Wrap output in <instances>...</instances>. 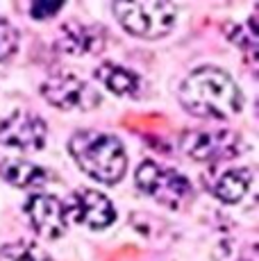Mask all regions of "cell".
Returning <instances> with one entry per match:
<instances>
[{
    "label": "cell",
    "mask_w": 259,
    "mask_h": 261,
    "mask_svg": "<svg viewBox=\"0 0 259 261\" xmlns=\"http://www.w3.org/2000/svg\"><path fill=\"white\" fill-rule=\"evenodd\" d=\"M180 105L189 114L209 120H227L243 109V93L225 71L200 66L180 84Z\"/></svg>",
    "instance_id": "obj_1"
},
{
    "label": "cell",
    "mask_w": 259,
    "mask_h": 261,
    "mask_svg": "<svg viewBox=\"0 0 259 261\" xmlns=\"http://www.w3.org/2000/svg\"><path fill=\"white\" fill-rule=\"evenodd\" d=\"M73 162L91 179L107 187L118 184L127 173V154L121 139L98 129H80L68 139Z\"/></svg>",
    "instance_id": "obj_2"
},
{
    "label": "cell",
    "mask_w": 259,
    "mask_h": 261,
    "mask_svg": "<svg viewBox=\"0 0 259 261\" xmlns=\"http://www.w3.org/2000/svg\"><path fill=\"white\" fill-rule=\"evenodd\" d=\"M112 12L127 34L146 41H157L173 32L177 9L171 3L143 0V3H114Z\"/></svg>",
    "instance_id": "obj_3"
},
{
    "label": "cell",
    "mask_w": 259,
    "mask_h": 261,
    "mask_svg": "<svg viewBox=\"0 0 259 261\" xmlns=\"http://www.w3.org/2000/svg\"><path fill=\"white\" fill-rule=\"evenodd\" d=\"M134 182L146 195H150L155 202L168 209H182L184 204H189L193 195L191 182L180 170L164 166V164L152 162V159L139 164L134 170Z\"/></svg>",
    "instance_id": "obj_4"
},
{
    "label": "cell",
    "mask_w": 259,
    "mask_h": 261,
    "mask_svg": "<svg viewBox=\"0 0 259 261\" xmlns=\"http://www.w3.org/2000/svg\"><path fill=\"white\" fill-rule=\"evenodd\" d=\"M180 145L184 154L196 162L218 164L237 157L241 152L243 139L239 132L227 127L216 129H189L180 137Z\"/></svg>",
    "instance_id": "obj_5"
},
{
    "label": "cell",
    "mask_w": 259,
    "mask_h": 261,
    "mask_svg": "<svg viewBox=\"0 0 259 261\" xmlns=\"http://www.w3.org/2000/svg\"><path fill=\"white\" fill-rule=\"evenodd\" d=\"M41 95L57 109L71 112V109H80V112H89L100 105V93L96 87L84 82L82 77L73 75L71 71H57L48 75L39 87Z\"/></svg>",
    "instance_id": "obj_6"
},
{
    "label": "cell",
    "mask_w": 259,
    "mask_h": 261,
    "mask_svg": "<svg viewBox=\"0 0 259 261\" xmlns=\"http://www.w3.org/2000/svg\"><path fill=\"white\" fill-rule=\"evenodd\" d=\"M46 120L30 109H14L0 118V143L21 152H39L46 148Z\"/></svg>",
    "instance_id": "obj_7"
},
{
    "label": "cell",
    "mask_w": 259,
    "mask_h": 261,
    "mask_svg": "<svg viewBox=\"0 0 259 261\" xmlns=\"http://www.w3.org/2000/svg\"><path fill=\"white\" fill-rule=\"evenodd\" d=\"M66 218L87 229H107L116 220V209L107 195L96 189H77L64 204Z\"/></svg>",
    "instance_id": "obj_8"
},
{
    "label": "cell",
    "mask_w": 259,
    "mask_h": 261,
    "mask_svg": "<svg viewBox=\"0 0 259 261\" xmlns=\"http://www.w3.org/2000/svg\"><path fill=\"white\" fill-rule=\"evenodd\" d=\"M30 227L34 229V234L46 241L62 239L66 234V209L64 202H59L55 195L50 193H34L28 198V202L23 204Z\"/></svg>",
    "instance_id": "obj_9"
},
{
    "label": "cell",
    "mask_w": 259,
    "mask_h": 261,
    "mask_svg": "<svg viewBox=\"0 0 259 261\" xmlns=\"http://www.w3.org/2000/svg\"><path fill=\"white\" fill-rule=\"evenodd\" d=\"M57 50L68 57H87L98 55L105 48V30L100 25H89L80 21H68L57 32Z\"/></svg>",
    "instance_id": "obj_10"
},
{
    "label": "cell",
    "mask_w": 259,
    "mask_h": 261,
    "mask_svg": "<svg viewBox=\"0 0 259 261\" xmlns=\"http://www.w3.org/2000/svg\"><path fill=\"white\" fill-rule=\"evenodd\" d=\"M0 175L12 187L23 191H37V193H41L43 187L48 184V179H50L46 168L37 166L32 162H23V159H5V162H0Z\"/></svg>",
    "instance_id": "obj_11"
},
{
    "label": "cell",
    "mask_w": 259,
    "mask_h": 261,
    "mask_svg": "<svg viewBox=\"0 0 259 261\" xmlns=\"http://www.w3.org/2000/svg\"><path fill=\"white\" fill-rule=\"evenodd\" d=\"M252 187V170L248 166L227 168L212 182V193L225 204H237L248 195Z\"/></svg>",
    "instance_id": "obj_12"
},
{
    "label": "cell",
    "mask_w": 259,
    "mask_h": 261,
    "mask_svg": "<svg viewBox=\"0 0 259 261\" xmlns=\"http://www.w3.org/2000/svg\"><path fill=\"white\" fill-rule=\"evenodd\" d=\"M93 75L107 91H112L114 95H121V98H132V95L141 91V77L125 66H118V64L105 62L96 68Z\"/></svg>",
    "instance_id": "obj_13"
},
{
    "label": "cell",
    "mask_w": 259,
    "mask_h": 261,
    "mask_svg": "<svg viewBox=\"0 0 259 261\" xmlns=\"http://www.w3.org/2000/svg\"><path fill=\"white\" fill-rule=\"evenodd\" d=\"M0 261H53L48 252L28 241H16L0 248Z\"/></svg>",
    "instance_id": "obj_14"
},
{
    "label": "cell",
    "mask_w": 259,
    "mask_h": 261,
    "mask_svg": "<svg viewBox=\"0 0 259 261\" xmlns=\"http://www.w3.org/2000/svg\"><path fill=\"white\" fill-rule=\"evenodd\" d=\"M18 41H21V34L14 28L7 18H0V62L9 59L18 48Z\"/></svg>",
    "instance_id": "obj_15"
},
{
    "label": "cell",
    "mask_w": 259,
    "mask_h": 261,
    "mask_svg": "<svg viewBox=\"0 0 259 261\" xmlns=\"http://www.w3.org/2000/svg\"><path fill=\"white\" fill-rule=\"evenodd\" d=\"M62 7V3H32L30 5V16L34 21H46V18H53Z\"/></svg>",
    "instance_id": "obj_16"
}]
</instances>
